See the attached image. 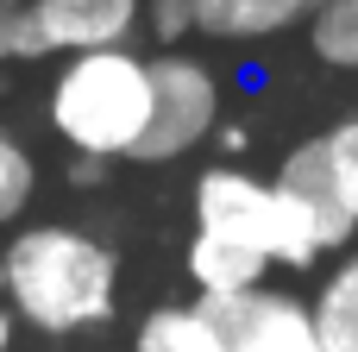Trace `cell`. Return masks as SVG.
Returning a JSON list of instances; mask_svg holds the SVG:
<instances>
[{
	"label": "cell",
	"instance_id": "obj_1",
	"mask_svg": "<svg viewBox=\"0 0 358 352\" xmlns=\"http://www.w3.org/2000/svg\"><path fill=\"white\" fill-rule=\"evenodd\" d=\"M6 309L19 328L69 340L120 315V252L82 220H25L6 233Z\"/></svg>",
	"mask_w": 358,
	"mask_h": 352
},
{
	"label": "cell",
	"instance_id": "obj_2",
	"mask_svg": "<svg viewBox=\"0 0 358 352\" xmlns=\"http://www.w3.org/2000/svg\"><path fill=\"white\" fill-rule=\"evenodd\" d=\"M157 113L151 88V50H82L63 57L44 82V126L69 145V157L94 164H132Z\"/></svg>",
	"mask_w": 358,
	"mask_h": 352
},
{
	"label": "cell",
	"instance_id": "obj_3",
	"mask_svg": "<svg viewBox=\"0 0 358 352\" xmlns=\"http://www.w3.org/2000/svg\"><path fill=\"white\" fill-rule=\"evenodd\" d=\"M151 88L157 113L132 164H176L220 139L227 126V82L201 50H151Z\"/></svg>",
	"mask_w": 358,
	"mask_h": 352
},
{
	"label": "cell",
	"instance_id": "obj_4",
	"mask_svg": "<svg viewBox=\"0 0 358 352\" xmlns=\"http://www.w3.org/2000/svg\"><path fill=\"white\" fill-rule=\"evenodd\" d=\"M145 31V0H19L6 25V57L13 63H44V57H82V50H120L138 44Z\"/></svg>",
	"mask_w": 358,
	"mask_h": 352
},
{
	"label": "cell",
	"instance_id": "obj_5",
	"mask_svg": "<svg viewBox=\"0 0 358 352\" xmlns=\"http://www.w3.org/2000/svg\"><path fill=\"white\" fill-rule=\"evenodd\" d=\"M189 208H195V233L227 239V246H252V252H264L277 265V227H283V214H277L271 176H258L252 164H233V157L208 164L195 176V189H189Z\"/></svg>",
	"mask_w": 358,
	"mask_h": 352
},
{
	"label": "cell",
	"instance_id": "obj_6",
	"mask_svg": "<svg viewBox=\"0 0 358 352\" xmlns=\"http://www.w3.org/2000/svg\"><path fill=\"white\" fill-rule=\"evenodd\" d=\"M227 328V346L233 352H327L315 334V315H308V296L296 290H252V296H233V302H208Z\"/></svg>",
	"mask_w": 358,
	"mask_h": 352
},
{
	"label": "cell",
	"instance_id": "obj_7",
	"mask_svg": "<svg viewBox=\"0 0 358 352\" xmlns=\"http://www.w3.org/2000/svg\"><path fill=\"white\" fill-rule=\"evenodd\" d=\"M271 183H277V195H289V202L308 214V227L321 233V252H334V258L352 252L358 214L346 208V195H340V176H334V164H327V151H321V132L302 139V145H289V151L277 157Z\"/></svg>",
	"mask_w": 358,
	"mask_h": 352
},
{
	"label": "cell",
	"instance_id": "obj_8",
	"mask_svg": "<svg viewBox=\"0 0 358 352\" xmlns=\"http://www.w3.org/2000/svg\"><path fill=\"white\" fill-rule=\"evenodd\" d=\"M327 0H195V38L214 44H271L289 31H308V19Z\"/></svg>",
	"mask_w": 358,
	"mask_h": 352
},
{
	"label": "cell",
	"instance_id": "obj_9",
	"mask_svg": "<svg viewBox=\"0 0 358 352\" xmlns=\"http://www.w3.org/2000/svg\"><path fill=\"white\" fill-rule=\"evenodd\" d=\"M182 271L195 283L201 302H233V296H252L271 283V258L252 252V246H227V239H208V233H189V252H182Z\"/></svg>",
	"mask_w": 358,
	"mask_h": 352
},
{
	"label": "cell",
	"instance_id": "obj_10",
	"mask_svg": "<svg viewBox=\"0 0 358 352\" xmlns=\"http://www.w3.org/2000/svg\"><path fill=\"white\" fill-rule=\"evenodd\" d=\"M132 352H233L220 315L195 296V302H157L138 328H132Z\"/></svg>",
	"mask_w": 358,
	"mask_h": 352
},
{
	"label": "cell",
	"instance_id": "obj_11",
	"mask_svg": "<svg viewBox=\"0 0 358 352\" xmlns=\"http://www.w3.org/2000/svg\"><path fill=\"white\" fill-rule=\"evenodd\" d=\"M308 315H315V334L327 352H358V252H340L321 271Z\"/></svg>",
	"mask_w": 358,
	"mask_h": 352
},
{
	"label": "cell",
	"instance_id": "obj_12",
	"mask_svg": "<svg viewBox=\"0 0 358 352\" xmlns=\"http://www.w3.org/2000/svg\"><path fill=\"white\" fill-rule=\"evenodd\" d=\"M38 183H44L38 151H31V145L0 120V227H25V220H31Z\"/></svg>",
	"mask_w": 358,
	"mask_h": 352
},
{
	"label": "cell",
	"instance_id": "obj_13",
	"mask_svg": "<svg viewBox=\"0 0 358 352\" xmlns=\"http://www.w3.org/2000/svg\"><path fill=\"white\" fill-rule=\"evenodd\" d=\"M302 38H308L315 63L358 76V0H327V6L308 19V31H302Z\"/></svg>",
	"mask_w": 358,
	"mask_h": 352
},
{
	"label": "cell",
	"instance_id": "obj_14",
	"mask_svg": "<svg viewBox=\"0 0 358 352\" xmlns=\"http://www.w3.org/2000/svg\"><path fill=\"white\" fill-rule=\"evenodd\" d=\"M321 151H327V164H334V176H340L346 208L358 214V113H340V120L321 132Z\"/></svg>",
	"mask_w": 358,
	"mask_h": 352
},
{
	"label": "cell",
	"instance_id": "obj_15",
	"mask_svg": "<svg viewBox=\"0 0 358 352\" xmlns=\"http://www.w3.org/2000/svg\"><path fill=\"white\" fill-rule=\"evenodd\" d=\"M145 31L157 50H182L195 38V0H145Z\"/></svg>",
	"mask_w": 358,
	"mask_h": 352
},
{
	"label": "cell",
	"instance_id": "obj_16",
	"mask_svg": "<svg viewBox=\"0 0 358 352\" xmlns=\"http://www.w3.org/2000/svg\"><path fill=\"white\" fill-rule=\"evenodd\" d=\"M101 176H107V164H94V157H69V183L88 189V183H101Z\"/></svg>",
	"mask_w": 358,
	"mask_h": 352
},
{
	"label": "cell",
	"instance_id": "obj_17",
	"mask_svg": "<svg viewBox=\"0 0 358 352\" xmlns=\"http://www.w3.org/2000/svg\"><path fill=\"white\" fill-rule=\"evenodd\" d=\"M13 334H19V321H13V309L0 302V352H13Z\"/></svg>",
	"mask_w": 358,
	"mask_h": 352
},
{
	"label": "cell",
	"instance_id": "obj_18",
	"mask_svg": "<svg viewBox=\"0 0 358 352\" xmlns=\"http://www.w3.org/2000/svg\"><path fill=\"white\" fill-rule=\"evenodd\" d=\"M13 6H19V0H0V63H6V25H13Z\"/></svg>",
	"mask_w": 358,
	"mask_h": 352
},
{
	"label": "cell",
	"instance_id": "obj_19",
	"mask_svg": "<svg viewBox=\"0 0 358 352\" xmlns=\"http://www.w3.org/2000/svg\"><path fill=\"white\" fill-rule=\"evenodd\" d=\"M0 302H6V252H0Z\"/></svg>",
	"mask_w": 358,
	"mask_h": 352
}]
</instances>
